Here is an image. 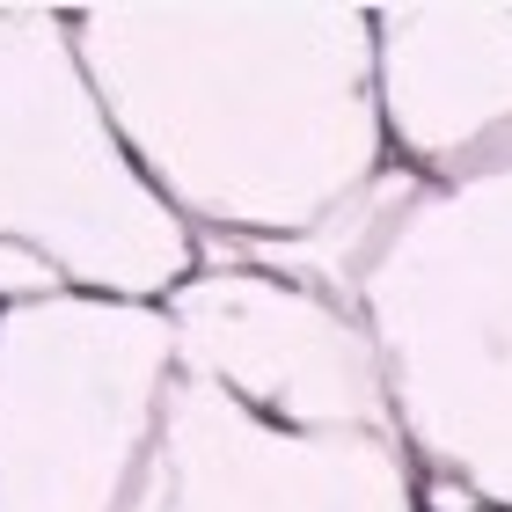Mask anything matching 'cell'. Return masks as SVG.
Returning <instances> with one entry per match:
<instances>
[{"label":"cell","instance_id":"4","mask_svg":"<svg viewBox=\"0 0 512 512\" xmlns=\"http://www.w3.org/2000/svg\"><path fill=\"white\" fill-rule=\"evenodd\" d=\"M125 512H425L395 432H286L176 374Z\"/></svg>","mask_w":512,"mask_h":512},{"label":"cell","instance_id":"6","mask_svg":"<svg viewBox=\"0 0 512 512\" xmlns=\"http://www.w3.org/2000/svg\"><path fill=\"white\" fill-rule=\"evenodd\" d=\"M425 505H432V512H498V505H476V498H461V491H439V483H432Z\"/></svg>","mask_w":512,"mask_h":512},{"label":"cell","instance_id":"1","mask_svg":"<svg viewBox=\"0 0 512 512\" xmlns=\"http://www.w3.org/2000/svg\"><path fill=\"white\" fill-rule=\"evenodd\" d=\"M154 103H118L191 220L249 249L308 242L388 176L374 8H154Z\"/></svg>","mask_w":512,"mask_h":512},{"label":"cell","instance_id":"5","mask_svg":"<svg viewBox=\"0 0 512 512\" xmlns=\"http://www.w3.org/2000/svg\"><path fill=\"white\" fill-rule=\"evenodd\" d=\"M381 132L410 176L512 161V8H374Z\"/></svg>","mask_w":512,"mask_h":512},{"label":"cell","instance_id":"3","mask_svg":"<svg viewBox=\"0 0 512 512\" xmlns=\"http://www.w3.org/2000/svg\"><path fill=\"white\" fill-rule=\"evenodd\" d=\"M169 330L176 374L235 395L286 432H395L374 330L352 300L322 286L220 256L176 286Z\"/></svg>","mask_w":512,"mask_h":512},{"label":"cell","instance_id":"2","mask_svg":"<svg viewBox=\"0 0 512 512\" xmlns=\"http://www.w3.org/2000/svg\"><path fill=\"white\" fill-rule=\"evenodd\" d=\"M388 410L439 491L512 512V161L461 183L417 176L359 256Z\"/></svg>","mask_w":512,"mask_h":512}]
</instances>
